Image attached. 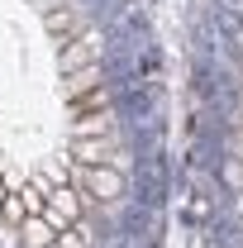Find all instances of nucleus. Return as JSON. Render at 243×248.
I'll list each match as a JSON object with an SVG mask.
<instances>
[{
	"instance_id": "f257e3e1",
	"label": "nucleus",
	"mask_w": 243,
	"mask_h": 248,
	"mask_svg": "<svg viewBox=\"0 0 243 248\" xmlns=\"http://www.w3.org/2000/svg\"><path fill=\"white\" fill-rule=\"evenodd\" d=\"M58 62H62V77L67 72H81V67H100V33L86 29V33H76L72 43H62Z\"/></svg>"
},
{
	"instance_id": "f03ea898",
	"label": "nucleus",
	"mask_w": 243,
	"mask_h": 248,
	"mask_svg": "<svg viewBox=\"0 0 243 248\" xmlns=\"http://www.w3.org/2000/svg\"><path fill=\"white\" fill-rule=\"evenodd\" d=\"M43 219L58 229V234H67L76 219H81V201H76V191L62 182L58 191H48V205H43Z\"/></svg>"
},
{
	"instance_id": "7ed1b4c3",
	"label": "nucleus",
	"mask_w": 243,
	"mask_h": 248,
	"mask_svg": "<svg viewBox=\"0 0 243 248\" xmlns=\"http://www.w3.org/2000/svg\"><path fill=\"white\" fill-rule=\"evenodd\" d=\"M86 191H91L95 201L115 205L124 191H129V182H124V172H120V167H86Z\"/></svg>"
},
{
	"instance_id": "20e7f679",
	"label": "nucleus",
	"mask_w": 243,
	"mask_h": 248,
	"mask_svg": "<svg viewBox=\"0 0 243 248\" xmlns=\"http://www.w3.org/2000/svg\"><path fill=\"white\" fill-rule=\"evenodd\" d=\"M100 81H105V72H100V67L67 72V77H62V95H67V105H72V100H81V95H91V91H100Z\"/></svg>"
},
{
	"instance_id": "39448f33",
	"label": "nucleus",
	"mask_w": 243,
	"mask_h": 248,
	"mask_svg": "<svg viewBox=\"0 0 243 248\" xmlns=\"http://www.w3.org/2000/svg\"><path fill=\"white\" fill-rule=\"evenodd\" d=\"M72 139H115L110 110H105V115H81V120H72Z\"/></svg>"
},
{
	"instance_id": "423d86ee",
	"label": "nucleus",
	"mask_w": 243,
	"mask_h": 248,
	"mask_svg": "<svg viewBox=\"0 0 243 248\" xmlns=\"http://www.w3.org/2000/svg\"><path fill=\"white\" fill-rule=\"evenodd\" d=\"M19 234H24V248H53V244H58V229H53L48 219H33V215L24 219Z\"/></svg>"
},
{
	"instance_id": "0eeeda50",
	"label": "nucleus",
	"mask_w": 243,
	"mask_h": 248,
	"mask_svg": "<svg viewBox=\"0 0 243 248\" xmlns=\"http://www.w3.org/2000/svg\"><path fill=\"white\" fill-rule=\"evenodd\" d=\"M110 110V95L105 91H91V95H81V100H72V115L81 120V115H105Z\"/></svg>"
},
{
	"instance_id": "6e6552de",
	"label": "nucleus",
	"mask_w": 243,
	"mask_h": 248,
	"mask_svg": "<svg viewBox=\"0 0 243 248\" xmlns=\"http://www.w3.org/2000/svg\"><path fill=\"white\" fill-rule=\"evenodd\" d=\"M0 248H24V234H19V224H0Z\"/></svg>"
},
{
	"instance_id": "1a4fd4ad",
	"label": "nucleus",
	"mask_w": 243,
	"mask_h": 248,
	"mask_svg": "<svg viewBox=\"0 0 243 248\" xmlns=\"http://www.w3.org/2000/svg\"><path fill=\"white\" fill-rule=\"evenodd\" d=\"M43 24H48V33H67V29H72V15H67V10H53Z\"/></svg>"
},
{
	"instance_id": "9d476101",
	"label": "nucleus",
	"mask_w": 243,
	"mask_h": 248,
	"mask_svg": "<svg viewBox=\"0 0 243 248\" xmlns=\"http://www.w3.org/2000/svg\"><path fill=\"white\" fill-rule=\"evenodd\" d=\"M239 215H243V196H239Z\"/></svg>"
}]
</instances>
